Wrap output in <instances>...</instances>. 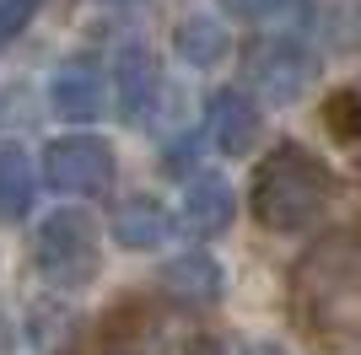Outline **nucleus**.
<instances>
[{
    "mask_svg": "<svg viewBox=\"0 0 361 355\" xmlns=\"http://www.w3.org/2000/svg\"><path fill=\"white\" fill-rule=\"evenodd\" d=\"M291 318L324 350L361 344V232H329L297 259Z\"/></svg>",
    "mask_w": 361,
    "mask_h": 355,
    "instance_id": "nucleus-1",
    "label": "nucleus"
},
{
    "mask_svg": "<svg viewBox=\"0 0 361 355\" xmlns=\"http://www.w3.org/2000/svg\"><path fill=\"white\" fill-rule=\"evenodd\" d=\"M329 199H334V173L302 146H275L254 167L248 205L264 232H307L329 210Z\"/></svg>",
    "mask_w": 361,
    "mask_h": 355,
    "instance_id": "nucleus-2",
    "label": "nucleus"
},
{
    "mask_svg": "<svg viewBox=\"0 0 361 355\" xmlns=\"http://www.w3.org/2000/svg\"><path fill=\"white\" fill-rule=\"evenodd\" d=\"M38 269H44L49 285H87L97 275V232H92L87 216H75V210H60V216H49L44 232H38Z\"/></svg>",
    "mask_w": 361,
    "mask_h": 355,
    "instance_id": "nucleus-3",
    "label": "nucleus"
},
{
    "mask_svg": "<svg viewBox=\"0 0 361 355\" xmlns=\"http://www.w3.org/2000/svg\"><path fill=\"white\" fill-rule=\"evenodd\" d=\"M44 178L60 194H103L114 183V146L92 135H65L44 151Z\"/></svg>",
    "mask_w": 361,
    "mask_h": 355,
    "instance_id": "nucleus-4",
    "label": "nucleus"
},
{
    "mask_svg": "<svg viewBox=\"0 0 361 355\" xmlns=\"http://www.w3.org/2000/svg\"><path fill=\"white\" fill-rule=\"evenodd\" d=\"M243 70H248V81H254L270 103H291V97H302L307 81H313V59H307L302 44H291V38H259V44H248V54H243Z\"/></svg>",
    "mask_w": 361,
    "mask_h": 355,
    "instance_id": "nucleus-5",
    "label": "nucleus"
},
{
    "mask_svg": "<svg viewBox=\"0 0 361 355\" xmlns=\"http://www.w3.org/2000/svg\"><path fill=\"white\" fill-rule=\"evenodd\" d=\"M49 103L54 113L71 118V124H87V118L103 113V70L92 59H65L54 81H49Z\"/></svg>",
    "mask_w": 361,
    "mask_h": 355,
    "instance_id": "nucleus-6",
    "label": "nucleus"
},
{
    "mask_svg": "<svg viewBox=\"0 0 361 355\" xmlns=\"http://www.w3.org/2000/svg\"><path fill=\"white\" fill-rule=\"evenodd\" d=\"M259 103L248 97L243 87H221L211 97V140L226 151V156H243V151H254L259 140Z\"/></svg>",
    "mask_w": 361,
    "mask_h": 355,
    "instance_id": "nucleus-7",
    "label": "nucleus"
},
{
    "mask_svg": "<svg viewBox=\"0 0 361 355\" xmlns=\"http://www.w3.org/2000/svg\"><path fill=\"white\" fill-rule=\"evenodd\" d=\"M119 108L130 124H140V118L157 108V92H162V75H157V59H151L146 44H124L119 49Z\"/></svg>",
    "mask_w": 361,
    "mask_h": 355,
    "instance_id": "nucleus-8",
    "label": "nucleus"
},
{
    "mask_svg": "<svg viewBox=\"0 0 361 355\" xmlns=\"http://www.w3.org/2000/svg\"><path fill=\"white\" fill-rule=\"evenodd\" d=\"M162 285L183 307H216L226 280H221V264H216L211 253H183V259H173L162 269Z\"/></svg>",
    "mask_w": 361,
    "mask_h": 355,
    "instance_id": "nucleus-9",
    "label": "nucleus"
},
{
    "mask_svg": "<svg viewBox=\"0 0 361 355\" xmlns=\"http://www.w3.org/2000/svg\"><path fill=\"white\" fill-rule=\"evenodd\" d=\"M114 237L124 248H162L173 237V216H167L157 199H124L114 210Z\"/></svg>",
    "mask_w": 361,
    "mask_h": 355,
    "instance_id": "nucleus-10",
    "label": "nucleus"
},
{
    "mask_svg": "<svg viewBox=\"0 0 361 355\" xmlns=\"http://www.w3.org/2000/svg\"><path fill=\"white\" fill-rule=\"evenodd\" d=\"M183 221H189V232H200V237L226 232V226H232V189H226L221 178H200V183H189Z\"/></svg>",
    "mask_w": 361,
    "mask_h": 355,
    "instance_id": "nucleus-11",
    "label": "nucleus"
},
{
    "mask_svg": "<svg viewBox=\"0 0 361 355\" xmlns=\"http://www.w3.org/2000/svg\"><path fill=\"white\" fill-rule=\"evenodd\" d=\"M32 210V162L22 151H0V221H22Z\"/></svg>",
    "mask_w": 361,
    "mask_h": 355,
    "instance_id": "nucleus-12",
    "label": "nucleus"
},
{
    "mask_svg": "<svg viewBox=\"0 0 361 355\" xmlns=\"http://www.w3.org/2000/svg\"><path fill=\"white\" fill-rule=\"evenodd\" d=\"M178 54L189 59V65H221L226 27H216L211 16H189V22H178Z\"/></svg>",
    "mask_w": 361,
    "mask_h": 355,
    "instance_id": "nucleus-13",
    "label": "nucleus"
},
{
    "mask_svg": "<svg viewBox=\"0 0 361 355\" xmlns=\"http://www.w3.org/2000/svg\"><path fill=\"white\" fill-rule=\"evenodd\" d=\"M189 344H178L173 334H167V323H157L151 318V328H130V334H119V340L108 344V355H183Z\"/></svg>",
    "mask_w": 361,
    "mask_h": 355,
    "instance_id": "nucleus-14",
    "label": "nucleus"
},
{
    "mask_svg": "<svg viewBox=\"0 0 361 355\" xmlns=\"http://www.w3.org/2000/svg\"><path fill=\"white\" fill-rule=\"evenodd\" d=\"M232 16H243V22H275V16H297L302 0H221Z\"/></svg>",
    "mask_w": 361,
    "mask_h": 355,
    "instance_id": "nucleus-15",
    "label": "nucleus"
},
{
    "mask_svg": "<svg viewBox=\"0 0 361 355\" xmlns=\"http://www.w3.org/2000/svg\"><path fill=\"white\" fill-rule=\"evenodd\" d=\"M329 130L340 135V140H356L361 135V97L356 92H334L329 97Z\"/></svg>",
    "mask_w": 361,
    "mask_h": 355,
    "instance_id": "nucleus-16",
    "label": "nucleus"
},
{
    "mask_svg": "<svg viewBox=\"0 0 361 355\" xmlns=\"http://www.w3.org/2000/svg\"><path fill=\"white\" fill-rule=\"evenodd\" d=\"M32 11H38V0H0V49L32 22Z\"/></svg>",
    "mask_w": 361,
    "mask_h": 355,
    "instance_id": "nucleus-17",
    "label": "nucleus"
},
{
    "mask_svg": "<svg viewBox=\"0 0 361 355\" xmlns=\"http://www.w3.org/2000/svg\"><path fill=\"white\" fill-rule=\"evenodd\" d=\"M183 355H226V350L216 340H189V350H183Z\"/></svg>",
    "mask_w": 361,
    "mask_h": 355,
    "instance_id": "nucleus-18",
    "label": "nucleus"
},
{
    "mask_svg": "<svg viewBox=\"0 0 361 355\" xmlns=\"http://www.w3.org/2000/svg\"><path fill=\"white\" fill-rule=\"evenodd\" d=\"M254 355H286L281 344H254Z\"/></svg>",
    "mask_w": 361,
    "mask_h": 355,
    "instance_id": "nucleus-19",
    "label": "nucleus"
}]
</instances>
